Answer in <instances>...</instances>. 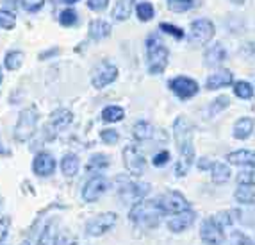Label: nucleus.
<instances>
[{
    "mask_svg": "<svg viewBox=\"0 0 255 245\" xmlns=\"http://www.w3.org/2000/svg\"><path fill=\"white\" fill-rule=\"evenodd\" d=\"M155 202H157V206L161 208L164 215H175V213H180V211L191 210L189 208V201L180 192H175V190L161 194L155 199Z\"/></svg>",
    "mask_w": 255,
    "mask_h": 245,
    "instance_id": "nucleus-8",
    "label": "nucleus"
},
{
    "mask_svg": "<svg viewBox=\"0 0 255 245\" xmlns=\"http://www.w3.org/2000/svg\"><path fill=\"white\" fill-rule=\"evenodd\" d=\"M200 240L204 245H223L227 240L225 229L216 222L213 215L205 217L200 224Z\"/></svg>",
    "mask_w": 255,
    "mask_h": 245,
    "instance_id": "nucleus-10",
    "label": "nucleus"
},
{
    "mask_svg": "<svg viewBox=\"0 0 255 245\" xmlns=\"http://www.w3.org/2000/svg\"><path fill=\"white\" fill-rule=\"evenodd\" d=\"M170 159H171L170 152H168V151H161V152H157V154L153 156L152 163H153V167L161 168V167H166V165L170 163Z\"/></svg>",
    "mask_w": 255,
    "mask_h": 245,
    "instance_id": "nucleus-43",
    "label": "nucleus"
},
{
    "mask_svg": "<svg viewBox=\"0 0 255 245\" xmlns=\"http://www.w3.org/2000/svg\"><path fill=\"white\" fill-rule=\"evenodd\" d=\"M209 172H211V179H213L216 185H225L227 181L230 179V176H232V170H230L229 165L221 163V161H213Z\"/></svg>",
    "mask_w": 255,
    "mask_h": 245,
    "instance_id": "nucleus-22",
    "label": "nucleus"
},
{
    "mask_svg": "<svg viewBox=\"0 0 255 245\" xmlns=\"http://www.w3.org/2000/svg\"><path fill=\"white\" fill-rule=\"evenodd\" d=\"M0 208H2V199H0Z\"/></svg>",
    "mask_w": 255,
    "mask_h": 245,
    "instance_id": "nucleus-53",
    "label": "nucleus"
},
{
    "mask_svg": "<svg viewBox=\"0 0 255 245\" xmlns=\"http://www.w3.org/2000/svg\"><path fill=\"white\" fill-rule=\"evenodd\" d=\"M55 159L48 152H38L32 159V172L38 177H50L55 172Z\"/></svg>",
    "mask_w": 255,
    "mask_h": 245,
    "instance_id": "nucleus-14",
    "label": "nucleus"
},
{
    "mask_svg": "<svg viewBox=\"0 0 255 245\" xmlns=\"http://www.w3.org/2000/svg\"><path fill=\"white\" fill-rule=\"evenodd\" d=\"M234 199L243 206H252L255 202V185H238Z\"/></svg>",
    "mask_w": 255,
    "mask_h": 245,
    "instance_id": "nucleus-25",
    "label": "nucleus"
},
{
    "mask_svg": "<svg viewBox=\"0 0 255 245\" xmlns=\"http://www.w3.org/2000/svg\"><path fill=\"white\" fill-rule=\"evenodd\" d=\"M100 140H102L106 145H115L120 140V134H118V131H115V129H102L100 131Z\"/></svg>",
    "mask_w": 255,
    "mask_h": 245,
    "instance_id": "nucleus-42",
    "label": "nucleus"
},
{
    "mask_svg": "<svg viewBox=\"0 0 255 245\" xmlns=\"http://www.w3.org/2000/svg\"><path fill=\"white\" fill-rule=\"evenodd\" d=\"M168 2V9L173 13H186L195 5L193 0H166Z\"/></svg>",
    "mask_w": 255,
    "mask_h": 245,
    "instance_id": "nucleus-36",
    "label": "nucleus"
},
{
    "mask_svg": "<svg viewBox=\"0 0 255 245\" xmlns=\"http://www.w3.org/2000/svg\"><path fill=\"white\" fill-rule=\"evenodd\" d=\"M234 4H245V0H232Z\"/></svg>",
    "mask_w": 255,
    "mask_h": 245,
    "instance_id": "nucleus-51",
    "label": "nucleus"
},
{
    "mask_svg": "<svg viewBox=\"0 0 255 245\" xmlns=\"http://www.w3.org/2000/svg\"><path fill=\"white\" fill-rule=\"evenodd\" d=\"M145 50L148 73L150 75H161L168 66V61H170V50L161 39V36L150 34L145 39Z\"/></svg>",
    "mask_w": 255,
    "mask_h": 245,
    "instance_id": "nucleus-3",
    "label": "nucleus"
},
{
    "mask_svg": "<svg viewBox=\"0 0 255 245\" xmlns=\"http://www.w3.org/2000/svg\"><path fill=\"white\" fill-rule=\"evenodd\" d=\"M0 152H4V149H2V147H0Z\"/></svg>",
    "mask_w": 255,
    "mask_h": 245,
    "instance_id": "nucleus-54",
    "label": "nucleus"
},
{
    "mask_svg": "<svg viewBox=\"0 0 255 245\" xmlns=\"http://www.w3.org/2000/svg\"><path fill=\"white\" fill-rule=\"evenodd\" d=\"M109 156L107 154H100V152H97V154H93L90 158V161H88V165H86V170L91 174H100V170H104V168L109 167Z\"/></svg>",
    "mask_w": 255,
    "mask_h": 245,
    "instance_id": "nucleus-29",
    "label": "nucleus"
},
{
    "mask_svg": "<svg viewBox=\"0 0 255 245\" xmlns=\"http://www.w3.org/2000/svg\"><path fill=\"white\" fill-rule=\"evenodd\" d=\"M159 29H161L162 32H166V34L173 36L175 39H184V36H186V32H184L180 27L171 25V23H166V22H162L161 25H159Z\"/></svg>",
    "mask_w": 255,
    "mask_h": 245,
    "instance_id": "nucleus-39",
    "label": "nucleus"
},
{
    "mask_svg": "<svg viewBox=\"0 0 255 245\" xmlns=\"http://www.w3.org/2000/svg\"><path fill=\"white\" fill-rule=\"evenodd\" d=\"M162 217H164V213L157 206L155 199H143V201L132 204L130 210H128V219L136 226L146 229L157 228Z\"/></svg>",
    "mask_w": 255,
    "mask_h": 245,
    "instance_id": "nucleus-2",
    "label": "nucleus"
},
{
    "mask_svg": "<svg viewBox=\"0 0 255 245\" xmlns=\"http://www.w3.org/2000/svg\"><path fill=\"white\" fill-rule=\"evenodd\" d=\"M107 190H109V181L104 176H100V174H95V176L86 181V185L82 186L81 197L84 202L91 204V202H97L100 197H104Z\"/></svg>",
    "mask_w": 255,
    "mask_h": 245,
    "instance_id": "nucleus-13",
    "label": "nucleus"
},
{
    "mask_svg": "<svg viewBox=\"0 0 255 245\" xmlns=\"http://www.w3.org/2000/svg\"><path fill=\"white\" fill-rule=\"evenodd\" d=\"M38 122H39V111L36 106H29V108L21 109L20 115H18L16 124H14V131H13L14 140L20 143L27 142L34 134L36 127H38Z\"/></svg>",
    "mask_w": 255,
    "mask_h": 245,
    "instance_id": "nucleus-5",
    "label": "nucleus"
},
{
    "mask_svg": "<svg viewBox=\"0 0 255 245\" xmlns=\"http://www.w3.org/2000/svg\"><path fill=\"white\" fill-rule=\"evenodd\" d=\"M211 163H213V161H209L207 158H200L198 159V168H200V170H209Z\"/></svg>",
    "mask_w": 255,
    "mask_h": 245,
    "instance_id": "nucleus-47",
    "label": "nucleus"
},
{
    "mask_svg": "<svg viewBox=\"0 0 255 245\" xmlns=\"http://www.w3.org/2000/svg\"><path fill=\"white\" fill-rule=\"evenodd\" d=\"M252 134H254V118H250V116L238 118L234 127H232V136L236 140H239V142H243V140H248Z\"/></svg>",
    "mask_w": 255,
    "mask_h": 245,
    "instance_id": "nucleus-19",
    "label": "nucleus"
},
{
    "mask_svg": "<svg viewBox=\"0 0 255 245\" xmlns=\"http://www.w3.org/2000/svg\"><path fill=\"white\" fill-rule=\"evenodd\" d=\"M136 14L139 18V22H150L155 16V9L150 2H139L136 5Z\"/></svg>",
    "mask_w": 255,
    "mask_h": 245,
    "instance_id": "nucleus-35",
    "label": "nucleus"
},
{
    "mask_svg": "<svg viewBox=\"0 0 255 245\" xmlns=\"http://www.w3.org/2000/svg\"><path fill=\"white\" fill-rule=\"evenodd\" d=\"M100 116L106 124H116V122H122L125 118V111L120 106H107V108L102 109Z\"/></svg>",
    "mask_w": 255,
    "mask_h": 245,
    "instance_id": "nucleus-30",
    "label": "nucleus"
},
{
    "mask_svg": "<svg viewBox=\"0 0 255 245\" xmlns=\"http://www.w3.org/2000/svg\"><path fill=\"white\" fill-rule=\"evenodd\" d=\"M16 25V16L11 11H5V9H0V29L11 30Z\"/></svg>",
    "mask_w": 255,
    "mask_h": 245,
    "instance_id": "nucleus-37",
    "label": "nucleus"
},
{
    "mask_svg": "<svg viewBox=\"0 0 255 245\" xmlns=\"http://www.w3.org/2000/svg\"><path fill=\"white\" fill-rule=\"evenodd\" d=\"M229 245H254V240L243 231H232L229 237Z\"/></svg>",
    "mask_w": 255,
    "mask_h": 245,
    "instance_id": "nucleus-38",
    "label": "nucleus"
},
{
    "mask_svg": "<svg viewBox=\"0 0 255 245\" xmlns=\"http://www.w3.org/2000/svg\"><path fill=\"white\" fill-rule=\"evenodd\" d=\"M16 7H18V0H4V7H2V9H5V11H11V13H13Z\"/></svg>",
    "mask_w": 255,
    "mask_h": 245,
    "instance_id": "nucleus-46",
    "label": "nucleus"
},
{
    "mask_svg": "<svg viewBox=\"0 0 255 245\" xmlns=\"http://www.w3.org/2000/svg\"><path fill=\"white\" fill-rule=\"evenodd\" d=\"M116 194L120 201L124 204H136L148 197L150 185L148 183H139V181L130 179L128 176H118L116 177Z\"/></svg>",
    "mask_w": 255,
    "mask_h": 245,
    "instance_id": "nucleus-4",
    "label": "nucleus"
},
{
    "mask_svg": "<svg viewBox=\"0 0 255 245\" xmlns=\"http://www.w3.org/2000/svg\"><path fill=\"white\" fill-rule=\"evenodd\" d=\"M193 127L191 120L187 116L180 115L173 122V140L179 151V159L173 165V172L177 177H184L189 174L193 163H195V143H193Z\"/></svg>",
    "mask_w": 255,
    "mask_h": 245,
    "instance_id": "nucleus-1",
    "label": "nucleus"
},
{
    "mask_svg": "<svg viewBox=\"0 0 255 245\" xmlns=\"http://www.w3.org/2000/svg\"><path fill=\"white\" fill-rule=\"evenodd\" d=\"M134 4H136V0H118L115 4V9H113L111 16L115 18V22H125L132 14V11H134Z\"/></svg>",
    "mask_w": 255,
    "mask_h": 245,
    "instance_id": "nucleus-24",
    "label": "nucleus"
},
{
    "mask_svg": "<svg viewBox=\"0 0 255 245\" xmlns=\"http://www.w3.org/2000/svg\"><path fill=\"white\" fill-rule=\"evenodd\" d=\"M9 228H11V219L9 217H0V245L5 244V238L9 235Z\"/></svg>",
    "mask_w": 255,
    "mask_h": 245,
    "instance_id": "nucleus-44",
    "label": "nucleus"
},
{
    "mask_svg": "<svg viewBox=\"0 0 255 245\" xmlns=\"http://www.w3.org/2000/svg\"><path fill=\"white\" fill-rule=\"evenodd\" d=\"M72 120H73V113L66 108H59L55 109V111H52L50 120H48V127L54 129V133H59L61 129L68 127L72 124Z\"/></svg>",
    "mask_w": 255,
    "mask_h": 245,
    "instance_id": "nucleus-18",
    "label": "nucleus"
},
{
    "mask_svg": "<svg viewBox=\"0 0 255 245\" xmlns=\"http://www.w3.org/2000/svg\"><path fill=\"white\" fill-rule=\"evenodd\" d=\"M214 32H216V27L209 18H198L189 25L187 39H189V43L193 47H204L214 38Z\"/></svg>",
    "mask_w": 255,
    "mask_h": 245,
    "instance_id": "nucleus-7",
    "label": "nucleus"
},
{
    "mask_svg": "<svg viewBox=\"0 0 255 245\" xmlns=\"http://www.w3.org/2000/svg\"><path fill=\"white\" fill-rule=\"evenodd\" d=\"M232 86H234V95L238 99L243 100H250L254 97V84L248 81H236L232 82Z\"/></svg>",
    "mask_w": 255,
    "mask_h": 245,
    "instance_id": "nucleus-32",
    "label": "nucleus"
},
{
    "mask_svg": "<svg viewBox=\"0 0 255 245\" xmlns=\"http://www.w3.org/2000/svg\"><path fill=\"white\" fill-rule=\"evenodd\" d=\"M196 220V213L193 210H186V211H180V213H175V215H171V219L166 222V226H168V229H170L171 233H184L186 229H189L195 224Z\"/></svg>",
    "mask_w": 255,
    "mask_h": 245,
    "instance_id": "nucleus-15",
    "label": "nucleus"
},
{
    "mask_svg": "<svg viewBox=\"0 0 255 245\" xmlns=\"http://www.w3.org/2000/svg\"><path fill=\"white\" fill-rule=\"evenodd\" d=\"M227 161L229 165H236V167H254L255 165V154L254 151H248V149H241V151H234L227 156Z\"/></svg>",
    "mask_w": 255,
    "mask_h": 245,
    "instance_id": "nucleus-21",
    "label": "nucleus"
},
{
    "mask_svg": "<svg viewBox=\"0 0 255 245\" xmlns=\"http://www.w3.org/2000/svg\"><path fill=\"white\" fill-rule=\"evenodd\" d=\"M61 172H63L64 177H75L81 170V159L75 152H68V154H64L61 158Z\"/></svg>",
    "mask_w": 255,
    "mask_h": 245,
    "instance_id": "nucleus-20",
    "label": "nucleus"
},
{
    "mask_svg": "<svg viewBox=\"0 0 255 245\" xmlns=\"http://www.w3.org/2000/svg\"><path fill=\"white\" fill-rule=\"evenodd\" d=\"M124 156V165L127 168L128 176L132 177H141L146 170V158L145 154L139 151V147L136 145H127L122 152Z\"/></svg>",
    "mask_w": 255,
    "mask_h": 245,
    "instance_id": "nucleus-9",
    "label": "nucleus"
},
{
    "mask_svg": "<svg viewBox=\"0 0 255 245\" xmlns=\"http://www.w3.org/2000/svg\"><path fill=\"white\" fill-rule=\"evenodd\" d=\"M4 82V72H2V68H0V84Z\"/></svg>",
    "mask_w": 255,
    "mask_h": 245,
    "instance_id": "nucleus-50",
    "label": "nucleus"
},
{
    "mask_svg": "<svg viewBox=\"0 0 255 245\" xmlns=\"http://www.w3.org/2000/svg\"><path fill=\"white\" fill-rule=\"evenodd\" d=\"M57 48H52V50H47V52H41V54H39V59H48V57L50 56H54V54H57Z\"/></svg>",
    "mask_w": 255,
    "mask_h": 245,
    "instance_id": "nucleus-48",
    "label": "nucleus"
},
{
    "mask_svg": "<svg viewBox=\"0 0 255 245\" xmlns=\"http://www.w3.org/2000/svg\"><path fill=\"white\" fill-rule=\"evenodd\" d=\"M59 23L63 27H73L77 25V22H79V13H77L73 7H68V9H63L59 13Z\"/></svg>",
    "mask_w": 255,
    "mask_h": 245,
    "instance_id": "nucleus-34",
    "label": "nucleus"
},
{
    "mask_svg": "<svg viewBox=\"0 0 255 245\" xmlns=\"http://www.w3.org/2000/svg\"><path fill=\"white\" fill-rule=\"evenodd\" d=\"M61 2H64V4H68V5H73V4H77L79 0H61Z\"/></svg>",
    "mask_w": 255,
    "mask_h": 245,
    "instance_id": "nucleus-49",
    "label": "nucleus"
},
{
    "mask_svg": "<svg viewBox=\"0 0 255 245\" xmlns=\"http://www.w3.org/2000/svg\"><path fill=\"white\" fill-rule=\"evenodd\" d=\"M227 48L223 47V43H214V45H211V47L205 50V54H204V63H205V66H209V68H216V66H220V65H223L227 61Z\"/></svg>",
    "mask_w": 255,
    "mask_h": 245,
    "instance_id": "nucleus-17",
    "label": "nucleus"
},
{
    "mask_svg": "<svg viewBox=\"0 0 255 245\" xmlns=\"http://www.w3.org/2000/svg\"><path fill=\"white\" fill-rule=\"evenodd\" d=\"M254 167H245L241 172L238 174V185H254L255 176H254Z\"/></svg>",
    "mask_w": 255,
    "mask_h": 245,
    "instance_id": "nucleus-40",
    "label": "nucleus"
},
{
    "mask_svg": "<svg viewBox=\"0 0 255 245\" xmlns=\"http://www.w3.org/2000/svg\"><path fill=\"white\" fill-rule=\"evenodd\" d=\"M168 88L175 93V97L180 100H189L193 99L198 91H200V86L195 79L187 77V75H177V77L170 79L168 81Z\"/></svg>",
    "mask_w": 255,
    "mask_h": 245,
    "instance_id": "nucleus-12",
    "label": "nucleus"
},
{
    "mask_svg": "<svg viewBox=\"0 0 255 245\" xmlns=\"http://www.w3.org/2000/svg\"><path fill=\"white\" fill-rule=\"evenodd\" d=\"M118 224V215L113 213V211H104V213H98V215L91 217L84 226V231L88 237L91 238H98L109 233L111 229L115 228Z\"/></svg>",
    "mask_w": 255,
    "mask_h": 245,
    "instance_id": "nucleus-6",
    "label": "nucleus"
},
{
    "mask_svg": "<svg viewBox=\"0 0 255 245\" xmlns=\"http://www.w3.org/2000/svg\"><path fill=\"white\" fill-rule=\"evenodd\" d=\"M118 79V66L113 65L111 61H102L91 72V84L97 90H104L106 86L113 84Z\"/></svg>",
    "mask_w": 255,
    "mask_h": 245,
    "instance_id": "nucleus-11",
    "label": "nucleus"
},
{
    "mask_svg": "<svg viewBox=\"0 0 255 245\" xmlns=\"http://www.w3.org/2000/svg\"><path fill=\"white\" fill-rule=\"evenodd\" d=\"M20 245H30V242H29V240H23V242H21Z\"/></svg>",
    "mask_w": 255,
    "mask_h": 245,
    "instance_id": "nucleus-52",
    "label": "nucleus"
},
{
    "mask_svg": "<svg viewBox=\"0 0 255 245\" xmlns=\"http://www.w3.org/2000/svg\"><path fill=\"white\" fill-rule=\"evenodd\" d=\"M23 59H25V56H23L21 50H9L4 56V66L7 70H11V72H14V70H18L23 65Z\"/></svg>",
    "mask_w": 255,
    "mask_h": 245,
    "instance_id": "nucleus-31",
    "label": "nucleus"
},
{
    "mask_svg": "<svg viewBox=\"0 0 255 245\" xmlns=\"http://www.w3.org/2000/svg\"><path fill=\"white\" fill-rule=\"evenodd\" d=\"M111 30H113L111 23L98 18V20H93V22L90 23L88 34H90V38L93 39V41H100V39H106L107 36H111Z\"/></svg>",
    "mask_w": 255,
    "mask_h": 245,
    "instance_id": "nucleus-23",
    "label": "nucleus"
},
{
    "mask_svg": "<svg viewBox=\"0 0 255 245\" xmlns=\"http://www.w3.org/2000/svg\"><path fill=\"white\" fill-rule=\"evenodd\" d=\"M20 5L27 13H38L45 5V0H20Z\"/></svg>",
    "mask_w": 255,
    "mask_h": 245,
    "instance_id": "nucleus-41",
    "label": "nucleus"
},
{
    "mask_svg": "<svg viewBox=\"0 0 255 245\" xmlns=\"http://www.w3.org/2000/svg\"><path fill=\"white\" fill-rule=\"evenodd\" d=\"M88 4V7L91 9V11H97V13H102L104 9L109 5V0H88L86 2Z\"/></svg>",
    "mask_w": 255,
    "mask_h": 245,
    "instance_id": "nucleus-45",
    "label": "nucleus"
},
{
    "mask_svg": "<svg viewBox=\"0 0 255 245\" xmlns=\"http://www.w3.org/2000/svg\"><path fill=\"white\" fill-rule=\"evenodd\" d=\"M153 133H155L153 125L146 120H137L134 124V127H132V136H134L136 142H146V140H150L153 136Z\"/></svg>",
    "mask_w": 255,
    "mask_h": 245,
    "instance_id": "nucleus-26",
    "label": "nucleus"
},
{
    "mask_svg": "<svg viewBox=\"0 0 255 245\" xmlns=\"http://www.w3.org/2000/svg\"><path fill=\"white\" fill-rule=\"evenodd\" d=\"M232 82H234V73L230 72V70H216L213 72L211 75L207 77L205 81V88L207 90H221V88H227V86H232Z\"/></svg>",
    "mask_w": 255,
    "mask_h": 245,
    "instance_id": "nucleus-16",
    "label": "nucleus"
},
{
    "mask_svg": "<svg viewBox=\"0 0 255 245\" xmlns=\"http://www.w3.org/2000/svg\"><path fill=\"white\" fill-rule=\"evenodd\" d=\"M230 106V99L227 97V95H220V97H216V99L213 100V102L209 104V116H216L218 113L225 111L227 108Z\"/></svg>",
    "mask_w": 255,
    "mask_h": 245,
    "instance_id": "nucleus-33",
    "label": "nucleus"
},
{
    "mask_svg": "<svg viewBox=\"0 0 255 245\" xmlns=\"http://www.w3.org/2000/svg\"><path fill=\"white\" fill-rule=\"evenodd\" d=\"M55 238H57V228H55L54 220H50L43 226L36 245H55Z\"/></svg>",
    "mask_w": 255,
    "mask_h": 245,
    "instance_id": "nucleus-28",
    "label": "nucleus"
},
{
    "mask_svg": "<svg viewBox=\"0 0 255 245\" xmlns=\"http://www.w3.org/2000/svg\"><path fill=\"white\" fill-rule=\"evenodd\" d=\"M214 219H216V222L220 224L223 229H229L232 228L236 222H239L241 220V211L239 210H223L220 211V213H216V215H213Z\"/></svg>",
    "mask_w": 255,
    "mask_h": 245,
    "instance_id": "nucleus-27",
    "label": "nucleus"
}]
</instances>
